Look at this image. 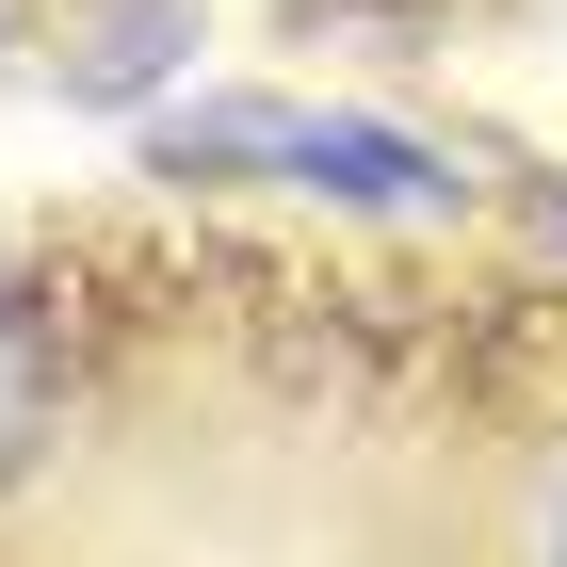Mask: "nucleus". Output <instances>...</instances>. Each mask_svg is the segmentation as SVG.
<instances>
[{"instance_id": "obj_2", "label": "nucleus", "mask_w": 567, "mask_h": 567, "mask_svg": "<svg viewBox=\"0 0 567 567\" xmlns=\"http://www.w3.org/2000/svg\"><path fill=\"white\" fill-rule=\"evenodd\" d=\"M49 405H65V357H49V324H33V292H0V486L49 454Z\"/></svg>"}, {"instance_id": "obj_5", "label": "nucleus", "mask_w": 567, "mask_h": 567, "mask_svg": "<svg viewBox=\"0 0 567 567\" xmlns=\"http://www.w3.org/2000/svg\"><path fill=\"white\" fill-rule=\"evenodd\" d=\"M535 227H551V244H567V178H551V195H535Z\"/></svg>"}, {"instance_id": "obj_4", "label": "nucleus", "mask_w": 567, "mask_h": 567, "mask_svg": "<svg viewBox=\"0 0 567 567\" xmlns=\"http://www.w3.org/2000/svg\"><path fill=\"white\" fill-rule=\"evenodd\" d=\"M535 567H567V471H551V519H535Z\"/></svg>"}, {"instance_id": "obj_1", "label": "nucleus", "mask_w": 567, "mask_h": 567, "mask_svg": "<svg viewBox=\"0 0 567 567\" xmlns=\"http://www.w3.org/2000/svg\"><path fill=\"white\" fill-rule=\"evenodd\" d=\"M178 178H292V195H357V212H454V163H422L405 131L373 114H276V97H212V114H178L146 131Z\"/></svg>"}, {"instance_id": "obj_3", "label": "nucleus", "mask_w": 567, "mask_h": 567, "mask_svg": "<svg viewBox=\"0 0 567 567\" xmlns=\"http://www.w3.org/2000/svg\"><path fill=\"white\" fill-rule=\"evenodd\" d=\"M163 65H178V0H114V17L65 49V82H82V97H163Z\"/></svg>"}]
</instances>
